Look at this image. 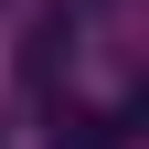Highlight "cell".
Masks as SVG:
<instances>
[{
    "instance_id": "6da1fadb",
    "label": "cell",
    "mask_w": 149,
    "mask_h": 149,
    "mask_svg": "<svg viewBox=\"0 0 149 149\" xmlns=\"http://www.w3.org/2000/svg\"><path fill=\"white\" fill-rule=\"evenodd\" d=\"M43 149H128V128L96 117V107H53V139H43Z\"/></svg>"
},
{
    "instance_id": "7a4b0ae2",
    "label": "cell",
    "mask_w": 149,
    "mask_h": 149,
    "mask_svg": "<svg viewBox=\"0 0 149 149\" xmlns=\"http://www.w3.org/2000/svg\"><path fill=\"white\" fill-rule=\"evenodd\" d=\"M117 128H128V149H149V85H139V96L117 107Z\"/></svg>"
}]
</instances>
